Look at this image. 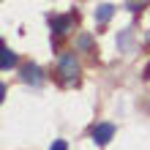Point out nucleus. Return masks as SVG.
<instances>
[{
	"label": "nucleus",
	"mask_w": 150,
	"mask_h": 150,
	"mask_svg": "<svg viewBox=\"0 0 150 150\" xmlns=\"http://www.w3.org/2000/svg\"><path fill=\"white\" fill-rule=\"evenodd\" d=\"M16 66V55L11 49H3V71H8V68H14Z\"/></svg>",
	"instance_id": "nucleus-6"
},
{
	"label": "nucleus",
	"mask_w": 150,
	"mask_h": 150,
	"mask_svg": "<svg viewBox=\"0 0 150 150\" xmlns=\"http://www.w3.org/2000/svg\"><path fill=\"white\" fill-rule=\"evenodd\" d=\"M52 28H55V33H68V28H71V16H57V19H52Z\"/></svg>",
	"instance_id": "nucleus-3"
},
{
	"label": "nucleus",
	"mask_w": 150,
	"mask_h": 150,
	"mask_svg": "<svg viewBox=\"0 0 150 150\" xmlns=\"http://www.w3.org/2000/svg\"><path fill=\"white\" fill-rule=\"evenodd\" d=\"M49 150H68V145H66V139H55Z\"/></svg>",
	"instance_id": "nucleus-7"
},
{
	"label": "nucleus",
	"mask_w": 150,
	"mask_h": 150,
	"mask_svg": "<svg viewBox=\"0 0 150 150\" xmlns=\"http://www.w3.org/2000/svg\"><path fill=\"white\" fill-rule=\"evenodd\" d=\"M57 74L66 79V82H76V74H79V63L74 60V55H63V60H60V68Z\"/></svg>",
	"instance_id": "nucleus-1"
},
{
	"label": "nucleus",
	"mask_w": 150,
	"mask_h": 150,
	"mask_svg": "<svg viewBox=\"0 0 150 150\" xmlns=\"http://www.w3.org/2000/svg\"><path fill=\"white\" fill-rule=\"evenodd\" d=\"M112 14H115V6H109V3H104V6L96 8V19H98V22H107Z\"/></svg>",
	"instance_id": "nucleus-4"
},
{
	"label": "nucleus",
	"mask_w": 150,
	"mask_h": 150,
	"mask_svg": "<svg viewBox=\"0 0 150 150\" xmlns=\"http://www.w3.org/2000/svg\"><path fill=\"white\" fill-rule=\"evenodd\" d=\"M112 137H115V126H112V123H101V126H96V128H93V142H96V145H101V147L107 145Z\"/></svg>",
	"instance_id": "nucleus-2"
},
{
	"label": "nucleus",
	"mask_w": 150,
	"mask_h": 150,
	"mask_svg": "<svg viewBox=\"0 0 150 150\" xmlns=\"http://www.w3.org/2000/svg\"><path fill=\"white\" fill-rule=\"evenodd\" d=\"M145 76H147V79H150V66H147V68H145Z\"/></svg>",
	"instance_id": "nucleus-8"
},
{
	"label": "nucleus",
	"mask_w": 150,
	"mask_h": 150,
	"mask_svg": "<svg viewBox=\"0 0 150 150\" xmlns=\"http://www.w3.org/2000/svg\"><path fill=\"white\" fill-rule=\"evenodd\" d=\"M22 79H25V82L38 85V82H41V71H38L36 66H28V68H25V74H22Z\"/></svg>",
	"instance_id": "nucleus-5"
}]
</instances>
